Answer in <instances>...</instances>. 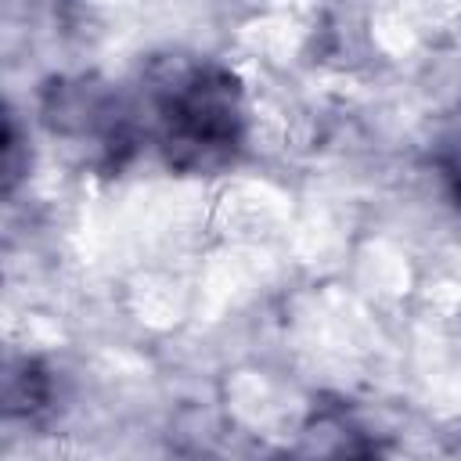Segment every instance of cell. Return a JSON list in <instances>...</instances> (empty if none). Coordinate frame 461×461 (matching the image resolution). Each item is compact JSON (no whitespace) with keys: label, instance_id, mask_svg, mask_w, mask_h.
<instances>
[{"label":"cell","instance_id":"1","mask_svg":"<svg viewBox=\"0 0 461 461\" xmlns=\"http://www.w3.org/2000/svg\"><path fill=\"white\" fill-rule=\"evenodd\" d=\"M158 148L169 166L209 173L230 162L241 140V94L227 68L209 61H173L151 76Z\"/></svg>","mask_w":461,"mask_h":461}]
</instances>
